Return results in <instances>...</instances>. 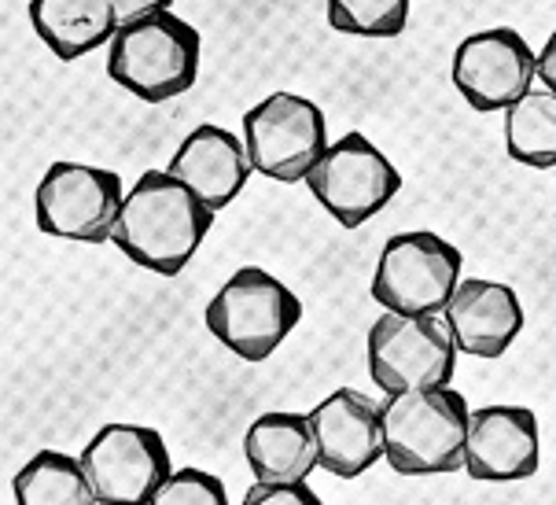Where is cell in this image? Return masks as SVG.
<instances>
[{"label": "cell", "mask_w": 556, "mask_h": 505, "mask_svg": "<svg viewBox=\"0 0 556 505\" xmlns=\"http://www.w3.org/2000/svg\"><path fill=\"white\" fill-rule=\"evenodd\" d=\"M214 226V211L181 177L169 171H144L126 192L111 244L152 274L177 277Z\"/></svg>", "instance_id": "obj_1"}, {"label": "cell", "mask_w": 556, "mask_h": 505, "mask_svg": "<svg viewBox=\"0 0 556 505\" xmlns=\"http://www.w3.org/2000/svg\"><path fill=\"white\" fill-rule=\"evenodd\" d=\"M200 60V30L166 8L118 26L108 45V78L144 104H166L195 86Z\"/></svg>", "instance_id": "obj_2"}, {"label": "cell", "mask_w": 556, "mask_h": 505, "mask_svg": "<svg viewBox=\"0 0 556 505\" xmlns=\"http://www.w3.org/2000/svg\"><path fill=\"white\" fill-rule=\"evenodd\" d=\"M383 414V462L402 476H439L465 469L468 402L450 383L388 395Z\"/></svg>", "instance_id": "obj_3"}, {"label": "cell", "mask_w": 556, "mask_h": 505, "mask_svg": "<svg viewBox=\"0 0 556 505\" xmlns=\"http://www.w3.org/2000/svg\"><path fill=\"white\" fill-rule=\"evenodd\" d=\"M303 321V299L262 266H240L203 311V325L243 362H266Z\"/></svg>", "instance_id": "obj_4"}, {"label": "cell", "mask_w": 556, "mask_h": 505, "mask_svg": "<svg viewBox=\"0 0 556 505\" xmlns=\"http://www.w3.org/2000/svg\"><path fill=\"white\" fill-rule=\"evenodd\" d=\"M365 354H369V377L380 383L383 395H405L454 380L460 351L442 314L383 311L369 329Z\"/></svg>", "instance_id": "obj_5"}, {"label": "cell", "mask_w": 556, "mask_h": 505, "mask_svg": "<svg viewBox=\"0 0 556 505\" xmlns=\"http://www.w3.org/2000/svg\"><path fill=\"white\" fill-rule=\"evenodd\" d=\"M460 277H465V258L439 232H394L376 262L372 299L383 311L442 314Z\"/></svg>", "instance_id": "obj_6"}, {"label": "cell", "mask_w": 556, "mask_h": 505, "mask_svg": "<svg viewBox=\"0 0 556 505\" xmlns=\"http://www.w3.org/2000/svg\"><path fill=\"white\" fill-rule=\"evenodd\" d=\"M243 144H248L254 174L291 185L306 181L332 140H328L325 111L314 100L277 89L243 115Z\"/></svg>", "instance_id": "obj_7"}, {"label": "cell", "mask_w": 556, "mask_h": 505, "mask_svg": "<svg viewBox=\"0 0 556 505\" xmlns=\"http://www.w3.org/2000/svg\"><path fill=\"white\" fill-rule=\"evenodd\" d=\"M309 195L343 229H357L376 218L402 189V174L365 134H343L328 144L306 174Z\"/></svg>", "instance_id": "obj_8"}, {"label": "cell", "mask_w": 556, "mask_h": 505, "mask_svg": "<svg viewBox=\"0 0 556 505\" xmlns=\"http://www.w3.org/2000/svg\"><path fill=\"white\" fill-rule=\"evenodd\" d=\"M122 203V177L89 163H52L34 192L37 229L74 244H108Z\"/></svg>", "instance_id": "obj_9"}, {"label": "cell", "mask_w": 556, "mask_h": 505, "mask_svg": "<svg viewBox=\"0 0 556 505\" xmlns=\"http://www.w3.org/2000/svg\"><path fill=\"white\" fill-rule=\"evenodd\" d=\"M454 86L472 111H508L539 78V52L508 26L468 34L454 49Z\"/></svg>", "instance_id": "obj_10"}, {"label": "cell", "mask_w": 556, "mask_h": 505, "mask_svg": "<svg viewBox=\"0 0 556 505\" xmlns=\"http://www.w3.org/2000/svg\"><path fill=\"white\" fill-rule=\"evenodd\" d=\"M81 465L97 491V502H155L159 488L174 465L155 428L144 425H103L85 443Z\"/></svg>", "instance_id": "obj_11"}, {"label": "cell", "mask_w": 556, "mask_h": 505, "mask_svg": "<svg viewBox=\"0 0 556 505\" xmlns=\"http://www.w3.org/2000/svg\"><path fill=\"white\" fill-rule=\"evenodd\" d=\"M539 417L527 406H479L468 417L465 472L479 483H516L539 472Z\"/></svg>", "instance_id": "obj_12"}, {"label": "cell", "mask_w": 556, "mask_h": 505, "mask_svg": "<svg viewBox=\"0 0 556 505\" xmlns=\"http://www.w3.org/2000/svg\"><path fill=\"white\" fill-rule=\"evenodd\" d=\"M320 469L339 480H357L383 457V414L354 388H339L309 409Z\"/></svg>", "instance_id": "obj_13"}, {"label": "cell", "mask_w": 556, "mask_h": 505, "mask_svg": "<svg viewBox=\"0 0 556 505\" xmlns=\"http://www.w3.org/2000/svg\"><path fill=\"white\" fill-rule=\"evenodd\" d=\"M450 336L460 354L472 358H502L523 332V303L502 280L460 277L457 292L442 311Z\"/></svg>", "instance_id": "obj_14"}, {"label": "cell", "mask_w": 556, "mask_h": 505, "mask_svg": "<svg viewBox=\"0 0 556 505\" xmlns=\"http://www.w3.org/2000/svg\"><path fill=\"white\" fill-rule=\"evenodd\" d=\"M166 171L174 177H181L188 189L218 214L248 189L254 166H251L243 137H237L225 126L203 123L177 144V152L169 159Z\"/></svg>", "instance_id": "obj_15"}, {"label": "cell", "mask_w": 556, "mask_h": 505, "mask_svg": "<svg viewBox=\"0 0 556 505\" xmlns=\"http://www.w3.org/2000/svg\"><path fill=\"white\" fill-rule=\"evenodd\" d=\"M243 454H248L254 480L266 483L309 480V472L320 465L309 414H288V409H273L251 420L243 435Z\"/></svg>", "instance_id": "obj_16"}, {"label": "cell", "mask_w": 556, "mask_h": 505, "mask_svg": "<svg viewBox=\"0 0 556 505\" xmlns=\"http://www.w3.org/2000/svg\"><path fill=\"white\" fill-rule=\"evenodd\" d=\"M30 26L55 60L74 63L115 41L122 18L111 0H30Z\"/></svg>", "instance_id": "obj_17"}, {"label": "cell", "mask_w": 556, "mask_h": 505, "mask_svg": "<svg viewBox=\"0 0 556 505\" xmlns=\"http://www.w3.org/2000/svg\"><path fill=\"white\" fill-rule=\"evenodd\" d=\"M12 494L18 505H89L97 491L89 483L81 457L63 451H37L23 469L15 472Z\"/></svg>", "instance_id": "obj_18"}, {"label": "cell", "mask_w": 556, "mask_h": 505, "mask_svg": "<svg viewBox=\"0 0 556 505\" xmlns=\"http://www.w3.org/2000/svg\"><path fill=\"white\" fill-rule=\"evenodd\" d=\"M505 148L520 166L556 171V92L527 89L505 111Z\"/></svg>", "instance_id": "obj_19"}, {"label": "cell", "mask_w": 556, "mask_h": 505, "mask_svg": "<svg viewBox=\"0 0 556 505\" xmlns=\"http://www.w3.org/2000/svg\"><path fill=\"white\" fill-rule=\"evenodd\" d=\"M413 0H328V26L351 37H399Z\"/></svg>", "instance_id": "obj_20"}, {"label": "cell", "mask_w": 556, "mask_h": 505, "mask_svg": "<svg viewBox=\"0 0 556 505\" xmlns=\"http://www.w3.org/2000/svg\"><path fill=\"white\" fill-rule=\"evenodd\" d=\"M155 502L159 505H225L229 494H225V483L214 472L185 465V469H174L166 476Z\"/></svg>", "instance_id": "obj_21"}, {"label": "cell", "mask_w": 556, "mask_h": 505, "mask_svg": "<svg viewBox=\"0 0 556 505\" xmlns=\"http://www.w3.org/2000/svg\"><path fill=\"white\" fill-rule=\"evenodd\" d=\"M317 494L309 491L306 480L295 483H266V480H254L248 494H243V505H314Z\"/></svg>", "instance_id": "obj_22"}, {"label": "cell", "mask_w": 556, "mask_h": 505, "mask_svg": "<svg viewBox=\"0 0 556 505\" xmlns=\"http://www.w3.org/2000/svg\"><path fill=\"white\" fill-rule=\"evenodd\" d=\"M169 4H174V0H111V8H115V15L122 23L140 18V15H152V12H166Z\"/></svg>", "instance_id": "obj_23"}, {"label": "cell", "mask_w": 556, "mask_h": 505, "mask_svg": "<svg viewBox=\"0 0 556 505\" xmlns=\"http://www.w3.org/2000/svg\"><path fill=\"white\" fill-rule=\"evenodd\" d=\"M539 81L549 92H556V30L549 34V41H545L539 52Z\"/></svg>", "instance_id": "obj_24"}]
</instances>
